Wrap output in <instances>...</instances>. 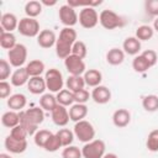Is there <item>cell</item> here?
Returning <instances> with one entry per match:
<instances>
[{"instance_id":"6da1fadb","label":"cell","mask_w":158,"mask_h":158,"mask_svg":"<svg viewBox=\"0 0 158 158\" xmlns=\"http://www.w3.org/2000/svg\"><path fill=\"white\" fill-rule=\"evenodd\" d=\"M77 31L73 27H63L59 32V36L57 37L56 42V54L60 59H65L68 56L72 54L73 44L78 41Z\"/></svg>"},{"instance_id":"7a4b0ae2","label":"cell","mask_w":158,"mask_h":158,"mask_svg":"<svg viewBox=\"0 0 158 158\" xmlns=\"http://www.w3.org/2000/svg\"><path fill=\"white\" fill-rule=\"evenodd\" d=\"M20 114V123L26 128L28 136H35L38 131V126L44 120V112L42 107H31L22 110Z\"/></svg>"},{"instance_id":"3957f363","label":"cell","mask_w":158,"mask_h":158,"mask_svg":"<svg viewBox=\"0 0 158 158\" xmlns=\"http://www.w3.org/2000/svg\"><path fill=\"white\" fill-rule=\"evenodd\" d=\"M73 132H74V136L83 143H88V142L95 139V133H96L93 123L86 120L75 122V125L73 127Z\"/></svg>"},{"instance_id":"277c9868","label":"cell","mask_w":158,"mask_h":158,"mask_svg":"<svg viewBox=\"0 0 158 158\" xmlns=\"http://www.w3.org/2000/svg\"><path fill=\"white\" fill-rule=\"evenodd\" d=\"M44 80H46V85H47V90H49V93H59L63 86H64V78L63 74L59 69L57 68H49L46 73H44Z\"/></svg>"},{"instance_id":"5b68a950","label":"cell","mask_w":158,"mask_h":158,"mask_svg":"<svg viewBox=\"0 0 158 158\" xmlns=\"http://www.w3.org/2000/svg\"><path fill=\"white\" fill-rule=\"evenodd\" d=\"M106 144L102 139L95 138L88 143H84L81 148L83 158H102L106 153Z\"/></svg>"},{"instance_id":"8992f818","label":"cell","mask_w":158,"mask_h":158,"mask_svg":"<svg viewBox=\"0 0 158 158\" xmlns=\"http://www.w3.org/2000/svg\"><path fill=\"white\" fill-rule=\"evenodd\" d=\"M99 22L106 30H115L117 27L123 26V23H125L123 19L118 14H116L115 11L109 10V9L102 10L99 14Z\"/></svg>"},{"instance_id":"52a82bcc","label":"cell","mask_w":158,"mask_h":158,"mask_svg":"<svg viewBox=\"0 0 158 158\" xmlns=\"http://www.w3.org/2000/svg\"><path fill=\"white\" fill-rule=\"evenodd\" d=\"M27 59V47L22 43H17L12 49L7 51V60L11 67L22 68Z\"/></svg>"},{"instance_id":"ba28073f","label":"cell","mask_w":158,"mask_h":158,"mask_svg":"<svg viewBox=\"0 0 158 158\" xmlns=\"http://www.w3.org/2000/svg\"><path fill=\"white\" fill-rule=\"evenodd\" d=\"M17 31L25 37H37L40 35V22L32 17H22L19 22Z\"/></svg>"},{"instance_id":"9c48e42d","label":"cell","mask_w":158,"mask_h":158,"mask_svg":"<svg viewBox=\"0 0 158 158\" xmlns=\"http://www.w3.org/2000/svg\"><path fill=\"white\" fill-rule=\"evenodd\" d=\"M78 22L83 28H94L99 23V14L95 10V7H83L79 12Z\"/></svg>"},{"instance_id":"30bf717a","label":"cell","mask_w":158,"mask_h":158,"mask_svg":"<svg viewBox=\"0 0 158 158\" xmlns=\"http://www.w3.org/2000/svg\"><path fill=\"white\" fill-rule=\"evenodd\" d=\"M64 67L69 73V75H84V73L86 72V65L84 59L73 54L68 56L64 59Z\"/></svg>"},{"instance_id":"8fae6325","label":"cell","mask_w":158,"mask_h":158,"mask_svg":"<svg viewBox=\"0 0 158 158\" xmlns=\"http://www.w3.org/2000/svg\"><path fill=\"white\" fill-rule=\"evenodd\" d=\"M58 16L60 22L64 25V27H73L74 25L78 23V20H79V15L77 14L75 9L69 6L68 4H64L59 7Z\"/></svg>"},{"instance_id":"7c38bea8","label":"cell","mask_w":158,"mask_h":158,"mask_svg":"<svg viewBox=\"0 0 158 158\" xmlns=\"http://www.w3.org/2000/svg\"><path fill=\"white\" fill-rule=\"evenodd\" d=\"M51 117L54 125L59 126V127H64L67 126V123L69 122L70 117H69V110L63 106V105H57L54 107V110L51 112Z\"/></svg>"},{"instance_id":"4fadbf2b","label":"cell","mask_w":158,"mask_h":158,"mask_svg":"<svg viewBox=\"0 0 158 158\" xmlns=\"http://www.w3.org/2000/svg\"><path fill=\"white\" fill-rule=\"evenodd\" d=\"M4 146L7 152L14 153V154H20L27 149V139H25V141L16 139L9 135L4 141Z\"/></svg>"},{"instance_id":"5bb4252c","label":"cell","mask_w":158,"mask_h":158,"mask_svg":"<svg viewBox=\"0 0 158 158\" xmlns=\"http://www.w3.org/2000/svg\"><path fill=\"white\" fill-rule=\"evenodd\" d=\"M56 42H57V36L52 30H48V28L42 30L40 32V35L37 36V44L41 48L48 49V48L56 46Z\"/></svg>"},{"instance_id":"9a60e30c","label":"cell","mask_w":158,"mask_h":158,"mask_svg":"<svg viewBox=\"0 0 158 158\" xmlns=\"http://www.w3.org/2000/svg\"><path fill=\"white\" fill-rule=\"evenodd\" d=\"M91 99L94 100V102L100 104V105L107 104L111 100V91H110V89L107 86L99 85V86H96V88L93 89V91H91Z\"/></svg>"},{"instance_id":"2e32d148","label":"cell","mask_w":158,"mask_h":158,"mask_svg":"<svg viewBox=\"0 0 158 158\" xmlns=\"http://www.w3.org/2000/svg\"><path fill=\"white\" fill-rule=\"evenodd\" d=\"M130 122H131V112L127 109H117L112 114V123L116 127L123 128L128 126Z\"/></svg>"},{"instance_id":"e0dca14e","label":"cell","mask_w":158,"mask_h":158,"mask_svg":"<svg viewBox=\"0 0 158 158\" xmlns=\"http://www.w3.org/2000/svg\"><path fill=\"white\" fill-rule=\"evenodd\" d=\"M20 20H17L16 15L12 12H5L1 15L0 23H1V30L5 32H12L17 30Z\"/></svg>"},{"instance_id":"ac0fdd59","label":"cell","mask_w":158,"mask_h":158,"mask_svg":"<svg viewBox=\"0 0 158 158\" xmlns=\"http://www.w3.org/2000/svg\"><path fill=\"white\" fill-rule=\"evenodd\" d=\"M27 89L33 95H43L44 90H47L46 80L42 77H32L27 83Z\"/></svg>"},{"instance_id":"d6986e66","label":"cell","mask_w":158,"mask_h":158,"mask_svg":"<svg viewBox=\"0 0 158 158\" xmlns=\"http://www.w3.org/2000/svg\"><path fill=\"white\" fill-rule=\"evenodd\" d=\"M122 51L125 52V54L128 56H138L141 51V41L137 40L135 36L127 37L122 43Z\"/></svg>"},{"instance_id":"ffe728a7","label":"cell","mask_w":158,"mask_h":158,"mask_svg":"<svg viewBox=\"0 0 158 158\" xmlns=\"http://www.w3.org/2000/svg\"><path fill=\"white\" fill-rule=\"evenodd\" d=\"M26 104H27L26 96H25L23 94H20V93L12 94V95H11L10 98H7V100H6V105L9 106V109L12 110V111H19V112L25 109Z\"/></svg>"},{"instance_id":"44dd1931","label":"cell","mask_w":158,"mask_h":158,"mask_svg":"<svg viewBox=\"0 0 158 158\" xmlns=\"http://www.w3.org/2000/svg\"><path fill=\"white\" fill-rule=\"evenodd\" d=\"M30 80V75L26 70L25 67L22 68H17L15 72H12L11 77H10V83L12 86H22L25 84H27Z\"/></svg>"},{"instance_id":"7402d4cb","label":"cell","mask_w":158,"mask_h":158,"mask_svg":"<svg viewBox=\"0 0 158 158\" xmlns=\"http://www.w3.org/2000/svg\"><path fill=\"white\" fill-rule=\"evenodd\" d=\"M83 78H84L85 85L91 86V88H96L101 85V81H102V74L98 69H88L84 73Z\"/></svg>"},{"instance_id":"603a6c76","label":"cell","mask_w":158,"mask_h":158,"mask_svg":"<svg viewBox=\"0 0 158 158\" xmlns=\"http://www.w3.org/2000/svg\"><path fill=\"white\" fill-rule=\"evenodd\" d=\"M88 115V106L85 104H73L69 109V117L70 121L79 122L84 120Z\"/></svg>"},{"instance_id":"cb8c5ba5","label":"cell","mask_w":158,"mask_h":158,"mask_svg":"<svg viewBox=\"0 0 158 158\" xmlns=\"http://www.w3.org/2000/svg\"><path fill=\"white\" fill-rule=\"evenodd\" d=\"M125 60V52L121 48L114 47L107 51L106 53V62L110 65H120Z\"/></svg>"},{"instance_id":"d4e9b609","label":"cell","mask_w":158,"mask_h":158,"mask_svg":"<svg viewBox=\"0 0 158 158\" xmlns=\"http://www.w3.org/2000/svg\"><path fill=\"white\" fill-rule=\"evenodd\" d=\"M1 123L4 127H7V128L16 127L17 125H20V114L17 111H12V110L4 112L1 116Z\"/></svg>"},{"instance_id":"484cf974","label":"cell","mask_w":158,"mask_h":158,"mask_svg":"<svg viewBox=\"0 0 158 158\" xmlns=\"http://www.w3.org/2000/svg\"><path fill=\"white\" fill-rule=\"evenodd\" d=\"M65 86L72 93H77L85 86V81L83 75H69L65 80Z\"/></svg>"},{"instance_id":"4316f807","label":"cell","mask_w":158,"mask_h":158,"mask_svg":"<svg viewBox=\"0 0 158 158\" xmlns=\"http://www.w3.org/2000/svg\"><path fill=\"white\" fill-rule=\"evenodd\" d=\"M26 70L30 75V78L32 77H41L44 72V63L40 59H33V60H30L27 64H26Z\"/></svg>"},{"instance_id":"83f0119b","label":"cell","mask_w":158,"mask_h":158,"mask_svg":"<svg viewBox=\"0 0 158 158\" xmlns=\"http://www.w3.org/2000/svg\"><path fill=\"white\" fill-rule=\"evenodd\" d=\"M42 9H43V5L41 1L31 0V1H27L25 5V14L27 17L36 19L38 15L42 14Z\"/></svg>"},{"instance_id":"f1b7e54d","label":"cell","mask_w":158,"mask_h":158,"mask_svg":"<svg viewBox=\"0 0 158 158\" xmlns=\"http://www.w3.org/2000/svg\"><path fill=\"white\" fill-rule=\"evenodd\" d=\"M16 44H17L16 36L12 32H5V31L0 30V46H1V48L10 51Z\"/></svg>"},{"instance_id":"f546056e","label":"cell","mask_w":158,"mask_h":158,"mask_svg":"<svg viewBox=\"0 0 158 158\" xmlns=\"http://www.w3.org/2000/svg\"><path fill=\"white\" fill-rule=\"evenodd\" d=\"M57 105H58L57 98H56L52 93H46V94L41 95V98H40V106H41L43 110L52 112Z\"/></svg>"},{"instance_id":"4dcf8cb0","label":"cell","mask_w":158,"mask_h":158,"mask_svg":"<svg viewBox=\"0 0 158 158\" xmlns=\"http://www.w3.org/2000/svg\"><path fill=\"white\" fill-rule=\"evenodd\" d=\"M56 98H57V102L59 105L65 106V107L67 106H72L73 104H75V101H74V93H72L68 89H62L59 93H57Z\"/></svg>"},{"instance_id":"1f68e13d","label":"cell","mask_w":158,"mask_h":158,"mask_svg":"<svg viewBox=\"0 0 158 158\" xmlns=\"http://www.w3.org/2000/svg\"><path fill=\"white\" fill-rule=\"evenodd\" d=\"M153 35H154L153 27H151L149 25H141L136 28L135 37L139 41H148L153 37Z\"/></svg>"},{"instance_id":"d6a6232c","label":"cell","mask_w":158,"mask_h":158,"mask_svg":"<svg viewBox=\"0 0 158 158\" xmlns=\"http://www.w3.org/2000/svg\"><path fill=\"white\" fill-rule=\"evenodd\" d=\"M56 135L58 136V138L60 139V143L63 147H68L72 146L73 141H74V132L70 131L69 128H60L56 132Z\"/></svg>"},{"instance_id":"836d02e7","label":"cell","mask_w":158,"mask_h":158,"mask_svg":"<svg viewBox=\"0 0 158 158\" xmlns=\"http://www.w3.org/2000/svg\"><path fill=\"white\" fill-rule=\"evenodd\" d=\"M142 106L148 112H154L158 110V96L154 94H149L143 96L142 99Z\"/></svg>"},{"instance_id":"e575fe53","label":"cell","mask_w":158,"mask_h":158,"mask_svg":"<svg viewBox=\"0 0 158 158\" xmlns=\"http://www.w3.org/2000/svg\"><path fill=\"white\" fill-rule=\"evenodd\" d=\"M132 68L137 73H144L151 68V65L148 64V62L146 60V58L142 54H138L132 60Z\"/></svg>"},{"instance_id":"d590c367","label":"cell","mask_w":158,"mask_h":158,"mask_svg":"<svg viewBox=\"0 0 158 158\" xmlns=\"http://www.w3.org/2000/svg\"><path fill=\"white\" fill-rule=\"evenodd\" d=\"M52 135H53V133H52L51 131H48V130H38V131L35 133V136H33L35 144H36L37 147H40V148H44L47 141L49 139V137H51Z\"/></svg>"},{"instance_id":"8d00e7d4","label":"cell","mask_w":158,"mask_h":158,"mask_svg":"<svg viewBox=\"0 0 158 158\" xmlns=\"http://www.w3.org/2000/svg\"><path fill=\"white\" fill-rule=\"evenodd\" d=\"M146 147L149 152H158V128L152 130L146 141Z\"/></svg>"},{"instance_id":"74e56055","label":"cell","mask_w":158,"mask_h":158,"mask_svg":"<svg viewBox=\"0 0 158 158\" xmlns=\"http://www.w3.org/2000/svg\"><path fill=\"white\" fill-rule=\"evenodd\" d=\"M72 54L73 56H77L81 59H84L88 54V48H86V44L83 42V41H77L74 44H73V48H72Z\"/></svg>"},{"instance_id":"f35d334b","label":"cell","mask_w":158,"mask_h":158,"mask_svg":"<svg viewBox=\"0 0 158 158\" xmlns=\"http://www.w3.org/2000/svg\"><path fill=\"white\" fill-rule=\"evenodd\" d=\"M63 146H62V143H60V139L58 138V136L56 135V133H53L51 137H49V139L47 141V143H46V146H44V151H47V152H57L59 148H62Z\"/></svg>"},{"instance_id":"ab89813d","label":"cell","mask_w":158,"mask_h":158,"mask_svg":"<svg viewBox=\"0 0 158 158\" xmlns=\"http://www.w3.org/2000/svg\"><path fill=\"white\" fill-rule=\"evenodd\" d=\"M62 158H83L81 149L77 146H68L64 147L62 151Z\"/></svg>"},{"instance_id":"60d3db41","label":"cell","mask_w":158,"mask_h":158,"mask_svg":"<svg viewBox=\"0 0 158 158\" xmlns=\"http://www.w3.org/2000/svg\"><path fill=\"white\" fill-rule=\"evenodd\" d=\"M11 64L7 59H0V81L6 80L9 77H11Z\"/></svg>"},{"instance_id":"b9f144b4","label":"cell","mask_w":158,"mask_h":158,"mask_svg":"<svg viewBox=\"0 0 158 158\" xmlns=\"http://www.w3.org/2000/svg\"><path fill=\"white\" fill-rule=\"evenodd\" d=\"M10 136H11V137H14V138H16V139L25 141V139H27L28 133H27L26 128L20 123V125H17L16 127L11 128V131H10Z\"/></svg>"},{"instance_id":"7bdbcfd3","label":"cell","mask_w":158,"mask_h":158,"mask_svg":"<svg viewBox=\"0 0 158 158\" xmlns=\"http://www.w3.org/2000/svg\"><path fill=\"white\" fill-rule=\"evenodd\" d=\"M144 10L149 16L158 17V0H146Z\"/></svg>"},{"instance_id":"ee69618b","label":"cell","mask_w":158,"mask_h":158,"mask_svg":"<svg viewBox=\"0 0 158 158\" xmlns=\"http://www.w3.org/2000/svg\"><path fill=\"white\" fill-rule=\"evenodd\" d=\"M91 98V93H89L86 89H81L77 93H74V101L75 104H85Z\"/></svg>"},{"instance_id":"f6af8a7d","label":"cell","mask_w":158,"mask_h":158,"mask_svg":"<svg viewBox=\"0 0 158 158\" xmlns=\"http://www.w3.org/2000/svg\"><path fill=\"white\" fill-rule=\"evenodd\" d=\"M11 91H12V85H11V83H9V81H6V80L0 81V98H1V99H7V98H10V96L12 95Z\"/></svg>"},{"instance_id":"bcb514c9","label":"cell","mask_w":158,"mask_h":158,"mask_svg":"<svg viewBox=\"0 0 158 158\" xmlns=\"http://www.w3.org/2000/svg\"><path fill=\"white\" fill-rule=\"evenodd\" d=\"M141 54L146 58V60L148 62V64L151 65V68H152L153 65H156V63H157V60H158V56H157V52H156V51H153V49H146V51H143Z\"/></svg>"},{"instance_id":"7dc6e473","label":"cell","mask_w":158,"mask_h":158,"mask_svg":"<svg viewBox=\"0 0 158 158\" xmlns=\"http://www.w3.org/2000/svg\"><path fill=\"white\" fill-rule=\"evenodd\" d=\"M41 2L42 5H46V6H54L57 4V1H47V0H42Z\"/></svg>"},{"instance_id":"c3c4849f","label":"cell","mask_w":158,"mask_h":158,"mask_svg":"<svg viewBox=\"0 0 158 158\" xmlns=\"http://www.w3.org/2000/svg\"><path fill=\"white\" fill-rule=\"evenodd\" d=\"M102 158H118V157H117V154H115V153H106Z\"/></svg>"},{"instance_id":"681fc988","label":"cell","mask_w":158,"mask_h":158,"mask_svg":"<svg viewBox=\"0 0 158 158\" xmlns=\"http://www.w3.org/2000/svg\"><path fill=\"white\" fill-rule=\"evenodd\" d=\"M153 30L158 32V17H156V20H154V22H153Z\"/></svg>"},{"instance_id":"f907efd6","label":"cell","mask_w":158,"mask_h":158,"mask_svg":"<svg viewBox=\"0 0 158 158\" xmlns=\"http://www.w3.org/2000/svg\"><path fill=\"white\" fill-rule=\"evenodd\" d=\"M0 158H12V157H10V154H7V153H1Z\"/></svg>"}]
</instances>
